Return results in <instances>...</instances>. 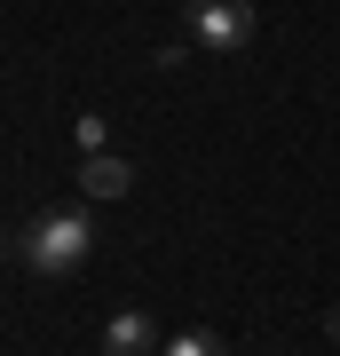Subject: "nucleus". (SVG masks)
Returning a JSON list of instances; mask_svg holds the SVG:
<instances>
[{"label": "nucleus", "instance_id": "5", "mask_svg": "<svg viewBox=\"0 0 340 356\" xmlns=\"http://www.w3.org/2000/svg\"><path fill=\"white\" fill-rule=\"evenodd\" d=\"M159 356H229V348L214 341V332H175V341H166Z\"/></svg>", "mask_w": 340, "mask_h": 356}, {"label": "nucleus", "instance_id": "1", "mask_svg": "<svg viewBox=\"0 0 340 356\" xmlns=\"http://www.w3.org/2000/svg\"><path fill=\"white\" fill-rule=\"evenodd\" d=\"M16 254H24L32 277H72V269H88V254H95L88 206H48V214H32L24 238H16Z\"/></svg>", "mask_w": 340, "mask_h": 356}, {"label": "nucleus", "instance_id": "6", "mask_svg": "<svg viewBox=\"0 0 340 356\" xmlns=\"http://www.w3.org/2000/svg\"><path fill=\"white\" fill-rule=\"evenodd\" d=\"M72 143H79V159H95V151H103V143H111V135H103V119L88 111V119H72Z\"/></svg>", "mask_w": 340, "mask_h": 356}, {"label": "nucleus", "instance_id": "4", "mask_svg": "<svg viewBox=\"0 0 340 356\" xmlns=\"http://www.w3.org/2000/svg\"><path fill=\"white\" fill-rule=\"evenodd\" d=\"M79 191L88 198H127L135 191V166H127L119 151H95V159H79Z\"/></svg>", "mask_w": 340, "mask_h": 356}, {"label": "nucleus", "instance_id": "2", "mask_svg": "<svg viewBox=\"0 0 340 356\" xmlns=\"http://www.w3.org/2000/svg\"><path fill=\"white\" fill-rule=\"evenodd\" d=\"M182 24H190V48H206V56H238V48H253L261 16H253V0H190Z\"/></svg>", "mask_w": 340, "mask_h": 356}, {"label": "nucleus", "instance_id": "7", "mask_svg": "<svg viewBox=\"0 0 340 356\" xmlns=\"http://www.w3.org/2000/svg\"><path fill=\"white\" fill-rule=\"evenodd\" d=\"M325 332H332V341H340V309H332V317H325Z\"/></svg>", "mask_w": 340, "mask_h": 356}, {"label": "nucleus", "instance_id": "8", "mask_svg": "<svg viewBox=\"0 0 340 356\" xmlns=\"http://www.w3.org/2000/svg\"><path fill=\"white\" fill-rule=\"evenodd\" d=\"M8 245H16V238H0V254H8Z\"/></svg>", "mask_w": 340, "mask_h": 356}, {"label": "nucleus", "instance_id": "3", "mask_svg": "<svg viewBox=\"0 0 340 356\" xmlns=\"http://www.w3.org/2000/svg\"><path fill=\"white\" fill-rule=\"evenodd\" d=\"M159 325L151 309H111V325H103V356H159Z\"/></svg>", "mask_w": 340, "mask_h": 356}]
</instances>
